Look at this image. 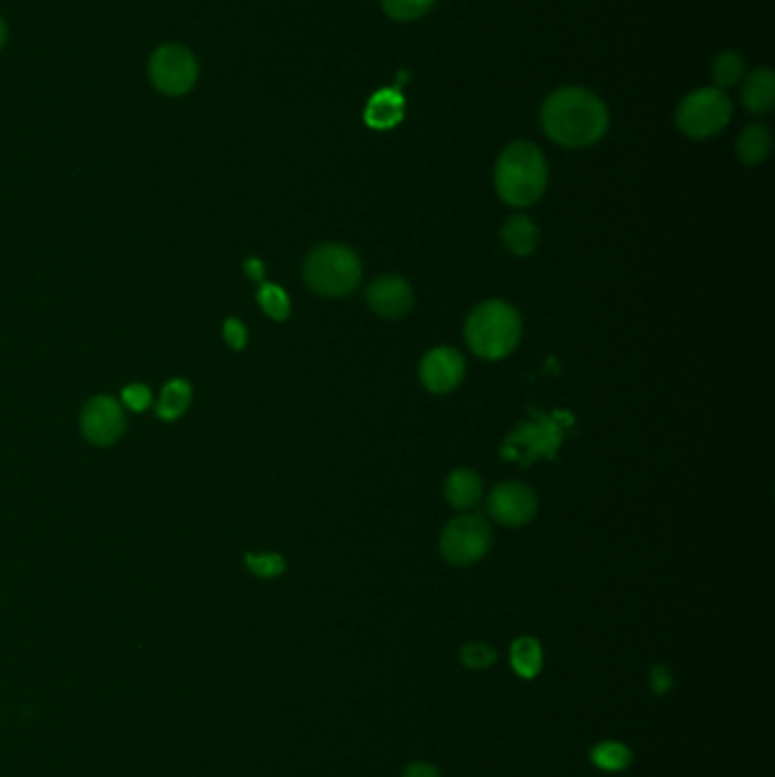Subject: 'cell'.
Listing matches in <instances>:
<instances>
[{"instance_id": "cell-1", "label": "cell", "mask_w": 775, "mask_h": 777, "mask_svg": "<svg viewBox=\"0 0 775 777\" xmlns=\"http://www.w3.org/2000/svg\"><path fill=\"white\" fill-rule=\"evenodd\" d=\"M609 125V112L596 93L583 87H564L548 95L541 108L543 133L566 148L598 144Z\"/></svg>"}, {"instance_id": "cell-2", "label": "cell", "mask_w": 775, "mask_h": 777, "mask_svg": "<svg viewBox=\"0 0 775 777\" xmlns=\"http://www.w3.org/2000/svg\"><path fill=\"white\" fill-rule=\"evenodd\" d=\"M496 191L512 207L535 205L548 187V165L532 142L509 144L496 165Z\"/></svg>"}, {"instance_id": "cell-3", "label": "cell", "mask_w": 775, "mask_h": 777, "mask_svg": "<svg viewBox=\"0 0 775 777\" xmlns=\"http://www.w3.org/2000/svg\"><path fill=\"white\" fill-rule=\"evenodd\" d=\"M524 337V320L509 303L487 301L467 318V341L482 360H503Z\"/></svg>"}, {"instance_id": "cell-4", "label": "cell", "mask_w": 775, "mask_h": 777, "mask_svg": "<svg viewBox=\"0 0 775 777\" xmlns=\"http://www.w3.org/2000/svg\"><path fill=\"white\" fill-rule=\"evenodd\" d=\"M303 273L314 294L344 299L358 289L362 280V262L358 252L344 244H323L310 252Z\"/></svg>"}, {"instance_id": "cell-5", "label": "cell", "mask_w": 775, "mask_h": 777, "mask_svg": "<svg viewBox=\"0 0 775 777\" xmlns=\"http://www.w3.org/2000/svg\"><path fill=\"white\" fill-rule=\"evenodd\" d=\"M732 119V103L717 87L692 91L677 108L675 123L692 139H707L719 135Z\"/></svg>"}, {"instance_id": "cell-6", "label": "cell", "mask_w": 775, "mask_h": 777, "mask_svg": "<svg viewBox=\"0 0 775 777\" xmlns=\"http://www.w3.org/2000/svg\"><path fill=\"white\" fill-rule=\"evenodd\" d=\"M494 532L487 518L464 514L450 521L441 532V555L453 566H471L490 553Z\"/></svg>"}, {"instance_id": "cell-7", "label": "cell", "mask_w": 775, "mask_h": 777, "mask_svg": "<svg viewBox=\"0 0 775 777\" xmlns=\"http://www.w3.org/2000/svg\"><path fill=\"white\" fill-rule=\"evenodd\" d=\"M562 437H564V432H562V426H560L558 418L535 414V420L519 426L507 437L501 455L505 460L519 462L524 466L532 464L539 458L553 460L560 443H562Z\"/></svg>"}, {"instance_id": "cell-8", "label": "cell", "mask_w": 775, "mask_h": 777, "mask_svg": "<svg viewBox=\"0 0 775 777\" xmlns=\"http://www.w3.org/2000/svg\"><path fill=\"white\" fill-rule=\"evenodd\" d=\"M148 76L159 93L182 95L193 89L199 80V61L193 53L180 44L159 46L150 61Z\"/></svg>"}, {"instance_id": "cell-9", "label": "cell", "mask_w": 775, "mask_h": 777, "mask_svg": "<svg viewBox=\"0 0 775 777\" xmlns=\"http://www.w3.org/2000/svg\"><path fill=\"white\" fill-rule=\"evenodd\" d=\"M487 511L496 523L519 528L535 518L537 496L524 482H503L492 489L487 498Z\"/></svg>"}, {"instance_id": "cell-10", "label": "cell", "mask_w": 775, "mask_h": 777, "mask_svg": "<svg viewBox=\"0 0 775 777\" xmlns=\"http://www.w3.org/2000/svg\"><path fill=\"white\" fill-rule=\"evenodd\" d=\"M464 358L456 348H433L424 354L422 367H418V375H422L424 386L433 394H448L453 388L460 386L464 380Z\"/></svg>"}, {"instance_id": "cell-11", "label": "cell", "mask_w": 775, "mask_h": 777, "mask_svg": "<svg viewBox=\"0 0 775 777\" xmlns=\"http://www.w3.org/2000/svg\"><path fill=\"white\" fill-rule=\"evenodd\" d=\"M82 432L96 446H110L123 435V409L114 398H93L82 412Z\"/></svg>"}, {"instance_id": "cell-12", "label": "cell", "mask_w": 775, "mask_h": 777, "mask_svg": "<svg viewBox=\"0 0 775 777\" xmlns=\"http://www.w3.org/2000/svg\"><path fill=\"white\" fill-rule=\"evenodd\" d=\"M367 303L382 318H401L414 305V291L401 275H382L371 282Z\"/></svg>"}, {"instance_id": "cell-13", "label": "cell", "mask_w": 775, "mask_h": 777, "mask_svg": "<svg viewBox=\"0 0 775 777\" xmlns=\"http://www.w3.org/2000/svg\"><path fill=\"white\" fill-rule=\"evenodd\" d=\"M741 103L753 114H768L775 105V76L771 69H755L741 87Z\"/></svg>"}, {"instance_id": "cell-14", "label": "cell", "mask_w": 775, "mask_h": 777, "mask_svg": "<svg viewBox=\"0 0 775 777\" xmlns=\"http://www.w3.org/2000/svg\"><path fill=\"white\" fill-rule=\"evenodd\" d=\"M503 244L512 255L526 257L530 252L537 250L539 246V228L535 225L532 218L524 216V214H514L505 221L503 225Z\"/></svg>"}, {"instance_id": "cell-15", "label": "cell", "mask_w": 775, "mask_h": 777, "mask_svg": "<svg viewBox=\"0 0 775 777\" xmlns=\"http://www.w3.org/2000/svg\"><path fill=\"white\" fill-rule=\"evenodd\" d=\"M403 110H405L403 95L398 91H394V89H382L369 101L364 119H367V123L371 127L390 130V127L401 123Z\"/></svg>"}, {"instance_id": "cell-16", "label": "cell", "mask_w": 775, "mask_h": 777, "mask_svg": "<svg viewBox=\"0 0 775 777\" xmlns=\"http://www.w3.org/2000/svg\"><path fill=\"white\" fill-rule=\"evenodd\" d=\"M482 498V480L471 469H458L446 480V500L456 509H471Z\"/></svg>"}, {"instance_id": "cell-17", "label": "cell", "mask_w": 775, "mask_h": 777, "mask_svg": "<svg viewBox=\"0 0 775 777\" xmlns=\"http://www.w3.org/2000/svg\"><path fill=\"white\" fill-rule=\"evenodd\" d=\"M771 148H773L771 130L766 125H760V123L749 125L737 139V155L749 167L762 165V161L771 155Z\"/></svg>"}, {"instance_id": "cell-18", "label": "cell", "mask_w": 775, "mask_h": 777, "mask_svg": "<svg viewBox=\"0 0 775 777\" xmlns=\"http://www.w3.org/2000/svg\"><path fill=\"white\" fill-rule=\"evenodd\" d=\"M509 664L514 668V673L524 677V679H532L539 675L541 666H543V651L541 643L532 637H521L516 639L509 648Z\"/></svg>"}, {"instance_id": "cell-19", "label": "cell", "mask_w": 775, "mask_h": 777, "mask_svg": "<svg viewBox=\"0 0 775 777\" xmlns=\"http://www.w3.org/2000/svg\"><path fill=\"white\" fill-rule=\"evenodd\" d=\"M592 764L607 773L626 770L632 764V751L624 746L621 741H600L589 753Z\"/></svg>"}, {"instance_id": "cell-20", "label": "cell", "mask_w": 775, "mask_h": 777, "mask_svg": "<svg viewBox=\"0 0 775 777\" xmlns=\"http://www.w3.org/2000/svg\"><path fill=\"white\" fill-rule=\"evenodd\" d=\"M191 401V386L184 380H171L165 388H161V396L157 403V414L159 418L176 420Z\"/></svg>"}, {"instance_id": "cell-21", "label": "cell", "mask_w": 775, "mask_h": 777, "mask_svg": "<svg viewBox=\"0 0 775 777\" xmlns=\"http://www.w3.org/2000/svg\"><path fill=\"white\" fill-rule=\"evenodd\" d=\"M744 76H746V61L734 50L721 53L712 64V78L717 82V89L737 87L741 80H744Z\"/></svg>"}, {"instance_id": "cell-22", "label": "cell", "mask_w": 775, "mask_h": 777, "mask_svg": "<svg viewBox=\"0 0 775 777\" xmlns=\"http://www.w3.org/2000/svg\"><path fill=\"white\" fill-rule=\"evenodd\" d=\"M437 0H380L384 14L394 21H416L426 16Z\"/></svg>"}, {"instance_id": "cell-23", "label": "cell", "mask_w": 775, "mask_h": 777, "mask_svg": "<svg viewBox=\"0 0 775 777\" xmlns=\"http://www.w3.org/2000/svg\"><path fill=\"white\" fill-rule=\"evenodd\" d=\"M257 301H260L262 309L273 320H284L289 316V309H292V305H289V296L276 284H262L260 294H257Z\"/></svg>"}, {"instance_id": "cell-24", "label": "cell", "mask_w": 775, "mask_h": 777, "mask_svg": "<svg viewBox=\"0 0 775 777\" xmlns=\"http://www.w3.org/2000/svg\"><path fill=\"white\" fill-rule=\"evenodd\" d=\"M460 657H462V664H464L467 668H471V671H484V668H490V666L496 662V651H494L492 645H487V643L473 641V643H467V645L462 648Z\"/></svg>"}, {"instance_id": "cell-25", "label": "cell", "mask_w": 775, "mask_h": 777, "mask_svg": "<svg viewBox=\"0 0 775 777\" xmlns=\"http://www.w3.org/2000/svg\"><path fill=\"white\" fill-rule=\"evenodd\" d=\"M246 566L250 573L257 577H276L284 571V560L276 553H262V555H246Z\"/></svg>"}, {"instance_id": "cell-26", "label": "cell", "mask_w": 775, "mask_h": 777, "mask_svg": "<svg viewBox=\"0 0 775 777\" xmlns=\"http://www.w3.org/2000/svg\"><path fill=\"white\" fill-rule=\"evenodd\" d=\"M123 403L133 412H144L150 405V392L144 384H127L123 388Z\"/></svg>"}, {"instance_id": "cell-27", "label": "cell", "mask_w": 775, "mask_h": 777, "mask_svg": "<svg viewBox=\"0 0 775 777\" xmlns=\"http://www.w3.org/2000/svg\"><path fill=\"white\" fill-rule=\"evenodd\" d=\"M223 337H225V341H228V346L235 348V350H242V348L246 346V339H248L244 323H239L237 318H228V320H225Z\"/></svg>"}, {"instance_id": "cell-28", "label": "cell", "mask_w": 775, "mask_h": 777, "mask_svg": "<svg viewBox=\"0 0 775 777\" xmlns=\"http://www.w3.org/2000/svg\"><path fill=\"white\" fill-rule=\"evenodd\" d=\"M651 689H653L655 696H666L673 689V675H671L669 666L658 664L651 671Z\"/></svg>"}, {"instance_id": "cell-29", "label": "cell", "mask_w": 775, "mask_h": 777, "mask_svg": "<svg viewBox=\"0 0 775 777\" xmlns=\"http://www.w3.org/2000/svg\"><path fill=\"white\" fill-rule=\"evenodd\" d=\"M401 777H441V773L428 762H414L403 770Z\"/></svg>"}, {"instance_id": "cell-30", "label": "cell", "mask_w": 775, "mask_h": 777, "mask_svg": "<svg viewBox=\"0 0 775 777\" xmlns=\"http://www.w3.org/2000/svg\"><path fill=\"white\" fill-rule=\"evenodd\" d=\"M244 273H246L250 280L260 282V280L265 278V264L260 262V259L250 257V259H246V262H244Z\"/></svg>"}, {"instance_id": "cell-31", "label": "cell", "mask_w": 775, "mask_h": 777, "mask_svg": "<svg viewBox=\"0 0 775 777\" xmlns=\"http://www.w3.org/2000/svg\"><path fill=\"white\" fill-rule=\"evenodd\" d=\"M5 37H8V30H5V23H3V19H0V48H3V44H5Z\"/></svg>"}]
</instances>
